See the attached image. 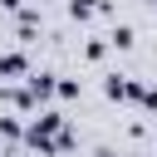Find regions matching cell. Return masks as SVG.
<instances>
[{
  "mask_svg": "<svg viewBox=\"0 0 157 157\" xmlns=\"http://www.w3.org/2000/svg\"><path fill=\"white\" fill-rule=\"evenodd\" d=\"M59 98H78V78H59Z\"/></svg>",
  "mask_w": 157,
  "mask_h": 157,
  "instance_id": "ba28073f",
  "label": "cell"
},
{
  "mask_svg": "<svg viewBox=\"0 0 157 157\" xmlns=\"http://www.w3.org/2000/svg\"><path fill=\"white\" fill-rule=\"evenodd\" d=\"M108 44H113V49H132V44H137V34H132V25H113V34H108Z\"/></svg>",
  "mask_w": 157,
  "mask_h": 157,
  "instance_id": "277c9868",
  "label": "cell"
},
{
  "mask_svg": "<svg viewBox=\"0 0 157 157\" xmlns=\"http://www.w3.org/2000/svg\"><path fill=\"white\" fill-rule=\"evenodd\" d=\"M83 54H88V59H103V54H108V39H88Z\"/></svg>",
  "mask_w": 157,
  "mask_h": 157,
  "instance_id": "52a82bcc",
  "label": "cell"
},
{
  "mask_svg": "<svg viewBox=\"0 0 157 157\" xmlns=\"http://www.w3.org/2000/svg\"><path fill=\"white\" fill-rule=\"evenodd\" d=\"M93 10H108V5H103V0H69V15H74V20H88Z\"/></svg>",
  "mask_w": 157,
  "mask_h": 157,
  "instance_id": "5b68a950",
  "label": "cell"
},
{
  "mask_svg": "<svg viewBox=\"0 0 157 157\" xmlns=\"http://www.w3.org/2000/svg\"><path fill=\"white\" fill-rule=\"evenodd\" d=\"M0 137H5V142H15V137H25V128H20V118H0Z\"/></svg>",
  "mask_w": 157,
  "mask_h": 157,
  "instance_id": "8992f818",
  "label": "cell"
},
{
  "mask_svg": "<svg viewBox=\"0 0 157 157\" xmlns=\"http://www.w3.org/2000/svg\"><path fill=\"white\" fill-rule=\"evenodd\" d=\"M0 78H29V59L20 49H5L0 54Z\"/></svg>",
  "mask_w": 157,
  "mask_h": 157,
  "instance_id": "6da1fadb",
  "label": "cell"
},
{
  "mask_svg": "<svg viewBox=\"0 0 157 157\" xmlns=\"http://www.w3.org/2000/svg\"><path fill=\"white\" fill-rule=\"evenodd\" d=\"M25 93H29L34 103H39V98L59 93V83H54V74H44V69H39V74H29V78H25Z\"/></svg>",
  "mask_w": 157,
  "mask_h": 157,
  "instance_id": "7a4b0ae2",
  "label": "cell"
},
{
  "mask_svg": "<svg viewBox=\"0 0 157 157\" xmlns=\"http://www.w3.org/2000/svg\"><path fill=\"white\" fill-rule=\"evenodd\" d=\"M103 93H108V98H137L142 88H137L128 74H108V78H103Z\"/></svg>",
  "mask_w": 157,
  "mask_h": 157,
  "instance_id": "3957f363",
  "label": "cell"
},
{
  "mask_svg": "<svg viewBox=\"0 0 157 157\" xmlns=\"http://www.w3.org/2000/svg\"><path fill=\"white\" fill-rule=\"evenodd\" d=\"M137 103H142V108H152V113H157V88H142V93H137Z\"/></svg>",
  "mask_w": 157,
  "mask_h": 157,
  "instance_id": "9c48e42d",
  "label": "cell"
}]
</instances>
